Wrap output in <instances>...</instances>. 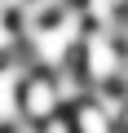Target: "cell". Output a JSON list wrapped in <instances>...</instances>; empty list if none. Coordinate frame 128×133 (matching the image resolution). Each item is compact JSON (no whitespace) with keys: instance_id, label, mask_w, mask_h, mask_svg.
Instances as JSON below:
<instances>
[{"instance_id":"cell-1","label":"cell","mask_w":128,"mask_h":133,"mask_svg":"<svg viewBox=\"0 0 128 133\" xmlns=\"http://www.w3.org/2000/svg\"><path fill=\"white\" fill-rule=\"evenodd\" d=\"M115 27H119V22H115ZM115 27H88L84 40H80L75 62H80L88 89L110 84V80L119 76V66H124V49H119V31H115Z\"/></svg>"},{"instance_id":"cell-2","label":"cell","mask_w":128,"mask_h":133,"mask_svg":"<svg viewBox=\"0 0 128 133\" xmlns=\"http://www.w3.org/2000/svg\"><path fill=\"white\" fill-rule=\"evenodd\" d=\"M57 111H66V107H62V93H57L53 76L40 71V66H31V71L22 76V89H18V120L44 124V120H53Z\"/></svg>"},{"instance_id":"cell-3","label":"cell","mask_w":128,"mask_h":133,"mask_svg":"<svg viewBox=\"0 0 128 133\" xmlns=\"http://www.w3.org/2000/svg\"><path fill=\"white\" fill-rule=\"evenodd\" d=\"M71 124H75V133H115V129H119V120H110V115L93 102V93L71 107Z\"/></svg>"},{"instance_id":"cell-4","label":"cell","mask_w":128,"mask_h":133,"mask_svg":"<svg viewBox=\"0 0 128 133\" xmlns=\"http://www.w3.org/2000/svg\"><path fill=\"white\" fill-rule=\"evenodd\" d=\"M119 124H124V133H128V111H124V120H119Z\"/></svg>"}]
</instances>
